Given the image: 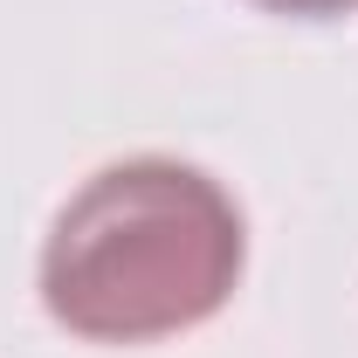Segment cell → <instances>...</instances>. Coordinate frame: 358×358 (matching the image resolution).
Listing matches in <instances>:
<instances>
[{
  "label": "cell",
  "instance_id": "cell-1",
  "mask_svg": "<svg viewBox=\"0 0 358 358\" xmlns=\"http://www.w3.org/2000/svg\"><path fill=\"white\" fill-rule=\"evenodd\" d=\"M248 227L221 179L179 159L90 173L42 241V310L83 345H159L227 310Z\"/></svg>",
  "mask_w": 358,
  "mask_h": 358
}]
</instances>
